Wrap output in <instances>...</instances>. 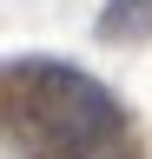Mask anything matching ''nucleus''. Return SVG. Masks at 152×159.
<instances>
[{
  "instance_id": "nucleus-1",
  "label": "nucleus",
  "mask_w": 152,
  "mask_h": 159,
  "mask_svg": "<svg viewBox=\"0 0 152 159\" xmlns=\"http://www.w3.org/2000/svg\"><path fill=\"white\" fill-rule=\"evenodd\" d=\"M13 86H27L33 99H20V126L27 146L40 159H99L112 139H119V106H112L106 86H93L80 66H60V60H20L13 66Z\"/></svg>"
},
{
  "instance_id": "nucleus-2",
  "label": "nucleus",
  "mask_w": 152,
  "mask_h": 159,
  "mask_svg": "<svg viewBox=\"0 0 152 159\" xmlns=\"http://www.w3.org/2000/svg\"><path fill=\"white\" fill-rule=\"evenodd\" d=\"M99 33L106 40H139V33H152V0H106Z\"/></svg>"
},
{
  "instance_id": "nucleus-3",
  "label": "nucleus",
  "mask_w": 152,
  "mask_h": 159,
  "mask_svg": "<svg viewBox=\"0 0 152 159\" xmlns=\"http://www.w3.org/2000/svg\"><path fill=\"white\" fill-rule=\"evenodd\" d=\"M106 159H126V152H106Z\"/></svg>"
}]
</instances>
